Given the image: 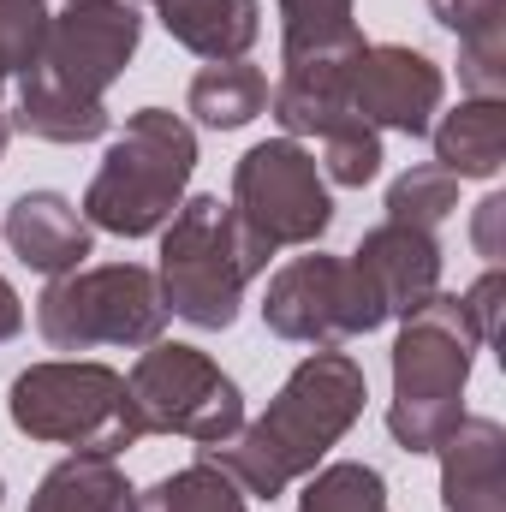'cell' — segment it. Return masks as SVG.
Wrapping results in <instances>:
<instances>
[{
	"label": "cell",
	"mask_w": 506,
	"mask_h": 512,
	"mask_svg": "<svg viewBox=\"0 0 506 512\" xmlns=\"http://www.w3.org/2000/svg\"><path fill=\"white\" fill-rule=\"evenodd\" d=\"M370 382L358 370V358L316 346L268 399V411L256 423H239V435L203 447V465H215L221 477L239 483V495L274 501L292 483H304L340 441L346 429L364 417Z\"/></svg>",
	"instance_id": "1"
},
{
	"label": "cell",
	"mask_w": 506,
	"mask_h": 512,
	"mask_svg": "<svg viewBox=\"0 0 506 512\" xmlns=\"http://www.w3.org/2000/svg\"><path fill=\"white\" fill-rule=\"evenodd\" d=\"M477 346L483 340H477L459 292H435L429 304H417L411 316H399L387 429H393V441L405 453H435L459 429Z\"/></svg>",
	"instance_id": "2"
},
{
	"label": "cell",
	"mask_w": 506,
	"mask_h": 512,
	"mask_svg": "<svg viewBox=\"0 0 506 512\" xmlns=\"http://www.w3.org/2000/svg\"><path fill=\"white\" fill-rule=\"evenodd\" d=\"M268 268V251L233 221L221 197H185L161 227L155 286L161 304L191 328H233L245 286Z\"/></svg>",
	"instance_id": "3"
},
{
	"label": "cell",
	"mask_w": 506,
	"mask_h": 512,
	"mask_svg": "<svg viewBox=\"0 0 506 512\" xmlns=\"http://www.w3.org/2000/svg\"><path fill=\"white\" fill-rule=\"evenodd\" d=\"M191 173H197V131L167 108H137L84 191V221L120 239H149L185 203Z\"/></svg>",
	"instance_id": "4"
},
{
	"label": "cell",
	"mask_w": 506,
	"mask_h": 512,
	"mask_svg": "<svg viewBox=\"0 0 506 512\" xmlns=\"http://www.w3.org/2000/svg\"><path fill=\"white\" fill-rule=\"evenodd\" d=\"M6 417L18 435L48 441V447H72V453H102L120 459L137 447V417H131L126 376L90 358H48L12 376L6 393Z\"/></svg>",
	"instance_id": "5"
},
{
	"label": "cell",
	"mask_w": 506,
	"mask_h": 512,
	"mask_svg": "<svg viewBox=\"0 0 506 512\" xmlns=\"http://www.w3.org/2000/svg\"><path fill=\"white\" fill-rule=\"evenodd\" d=\"M36 328L54 352H96V346H155L167 328V304L155 268L143 262H102L72 268L42 286Z\"/></svg>",
	"instance_id": "6"
},
{
	"label": "cell",
	"mask_w": 506,
	"mask_h": 512,
	"mask_svg": "<svg viewBox=\"0 0 506 512\" xmlns=\"http://www.w3.org/2000/svg\"><path fill=\"white\" fill-rule=\"evenodd\" d=\"M126 393H131L137 435H185L197 447H215V441L239 435V423H245L239 382L209 352L179 346V340L143 346V358L126 376Z\"/></svg>",
	"instance_id": "7"
},
{
	"label": "cell",
	"mask_w": 506,
	"mask_h": 512,
	"mask_svg": "<svg viewBox=\"0 0 506 512\" xmlns=\"http://www.w3.org/2000/svg\"><path fill=\"white\" fill-rule=\"evenodd\" d=\"M227 209L268 256L316 245L334 227L328 179H322L316 155L292 137H268V143L245 149V161L233 167V203Z\"/></svg>",
	"instance_id": "8"
},
{
	"label": "cell",
	"mask_w": 506,
	"mask_h": 512,
	"mask_svg": "<svg viewBox=\"0 0 506 512\" xmlns=\"http://www.w3.org/2000/svg\"><path fill=\"white\" fill-rule=\"evenodd\" d=\"M262 322L268 334L292 340V346H346L358 334H376L381 298L370 280L352 268V256H292L262 298Z\"/></svg>",
	"instance_id": "9"
},
{
	"label": "cell",
	"mask_w": 506,
	"mask_h": 512,
	"mask_svg": "<svg viewBox=\"0 0 506 512\" xmlns=\"http://www.w3.org/2000/svg\"><path fill=\"white\" fill-rule=\"evenodd\" d=\"M143 42V18L137 6H72L48 18L42 54H36V78H48L66 96L84 102H108V90L126 78L131 54Z\"/></svg>",
	"instance_id": "10"
},
{
	"label": "cell",
	"mask_w": 506,
	"mask_h": 512,
	"mask_svg": "<svg viewBox=\"0 0 506 512\" xmlns=\"http://www.w3.org/2000/svg\"><path fill=\"white\" fill-rule=\"evenodd\" d=\"M352 114L376 131H405V137H423L441 114V96H447V78L441 66L423 54V48H405V42H370L352 66Z\"/></svg>",
	"instance_id": "11"
},
{
	"label": "cell",
	"mask_w": 506,
	"mask_h": 512,
	"mask_svg": "<svg viewBox=\"0 0 506 512\" xmlns=\"http://www.w3.org/2000/svg\"><path fill=\"white\" fill-rule=\"evenodd\" d=\"M352 268L370 280L381 298V316H411L417 304H429L441 292V239L429 227H405V221H381L358 239Z\"/></svg>",
	"instance_id": "12"
},
{
	"label": "cell",
	"mask_w": 506,
	"mask_h": 512,
	"mask_svg": "<svg viewBox=\"0 0 506 512\" xmlns=\"http://www.w3.org/2000/svg\"><path fill=\"white\" fill-rule=\"evenodd\" d=\"M0 239L12 245V256H18L24 268L60 280V274H72V268H84V256H90V221H84V209H78L72 197H60V191H24V197L6 209V221H0Z\"/></svg>",
	"instance_id": "13"
},
{
	"label": "cell",
	"mask_w": 506,
	"mask_h": 512,
	"mask_svg": "<svg viewBox=\"0 0 506 512\" xmlns=\"http://www.w3.org/2000/svg\"><path fill=\"white\" fill-rule=\"evenodd\" d=\"M435 453L447 512H506V429L495 417H459Z\"/></svg>",
	"instance_id": "14"
},
{
	"label": "cell",
	"mask_w": 506,
	"mask_h": 512,
	"mask_svg": "<svg viewBox=\"0 0 506 512\" xmlns=\"http://www.w3.org/2000/svg\"><path fill=\"white\" fill-rule=\"evenodd\" d=\"M161 30L191 48L197 60H245L262 36V6L256 0H155Z\"/></svg>",
	"instance_id": "15"
},
{
	"label": "cell",
	"mask_w": 506,
	"mask_h": 512,
	"mask_svg": "<svg viewBox=\"0 0 506 512\" xmlns=\"http://www.w3.org/2000/svg\"><path fill=\"white\" fill-rule=\"evenodd\" d=\"M506 161V96H465L435 126V167L453 179H495Z\"/></svg>",
	"instance_id": "16"
},
{
	"label": "cell",
	"mask_w": 506,
	"mask_h": 512,
	"mask_svg": "<svg viewBox=\"0 0 506 512\" xmlns=\"http://www.w3.org/2000/svg\"><path fill=\"white\" fill-rule=\"evenodd\" d=\"M137 489L126 483V471L102 453H66L30 495L24 512H131Z\"/></svg>",
	"instance_id": "17"
},
{
	"label": "cell",
	"mask_w": 506,
	"mask_h": 512,
	"mask_svg": "<svg viewBox=\"0 0 506 512\" xmlns=\"http://www.w3.org/2000/svg\"><path fill=\"white\" fill-rule=\"evenodd\" d=\"M191 114L209 131H239L256 114H268V72L251 60H215L191 78Z\"/></svg>",
	"instance_id": "18"
},
{
	"label": "cell",
	"mask_w": 506,
	"mask_h": 512,
	"mask_svg": "<svg viewBox=\"0 0 506 512\" xmlns=\"http://www.w3.org/2000/svg\"><path fill=\"white\" fill-rule=\"evenodd\" d=\"M12 126L30 131V137H42V143H96L102 131L114 126V114H108V102H84V96H66V90H54L48 78L24 72Z\"/></svg>",
	"instance_id": "19"
},
{
	"label": "cell",
	"mask_w": 506,
	"mask_h": 512,
	"mask_svg": "<svg viewBox=\"0 0 506 512\" xmlns=\"http://www.w3.org/2000/svg\"><path fill=\"white\" fill-rule=\"evenodd\" d=\"M131 512H251L245 507V495H239V483L233 477H221L215 465H185V471H173V477H161L155 489H143Z\"/></svg>",
	"instance_id": "20"
},
{
	"label": "cell",
	"mask_w": 506,
	"mask_h": 512,
	"mask_svg": "<svg viewBox=\"0 0 506 512\" xmlns=\"http://www.w3.org/2000/svg\"><path fill=\"white\" fill-rule=\"evenodd\" d=\"M298 512H393L387 507V483H381L376 465L364 459H340V465H316Z\"/></svg>",
	"instance_id": "21"
},
{
	"label": "cell",
	"mask_w": 506,
	"mask_h": 512,
	"mask_svg": "<svg viewBox=\"0 0 506 512\" xmlns=\"http://www.w3.org/2000/svg\"><path fill=\"white\" fill-rule=\"evenodd\" d=\"M316 149H322V179L328 185H346V191H364L370 179L381 173V131L376 126H364L358 114H346V120H334V126L316 137Z\"/></svg>",
	"instance_id": "22"
},
{
	"label": "cell",
	"mask_w": 506,
	"mask_h": 512,
	"mask_svg": "<svg viewBox=\"0 0 506 512\" xmlns=\"http://www.w3.org/2000/svg\"><path fill=\"white\" fill-rule=\"evenodd\" d=\"M459 209V179L447 167H411L387 185V221H405V227H441L447 215Z\"/></svg>",
	"instance_id": "23"
},
{
	"label": "cell",
	"mask_w": 506,
	"mask_h": 512,
	"mask_svg": "<svg viewBox=\"0 0 506 512\" xmlns=\"http://www.w3.org/2000/svg\"><path fill=\"white\" fill-rule=\"evenodd\" d=\"M48 18L54 12L42 0H0V78H24L36 66Z\"/></svg>",
	"instance_id": "24"
},
{
	"label": "cell",
	"mask_w": 506,
	"mask_h": 512,
	"mask_svg": "<svg viewBox=\"0 0 506 512\" xmlns=\"http://www.w3.org/2000/svg\"><path fill=\"white\" fill-rule=\"evenodd\" d=\"M459 78L471 96H506V24L459 42Z\"/></svg>",
	"instance_id": "25"
},
{
	"label": "cell",
	"mask_w": 506,
	"mask_h": 512,
	"mask_svg": "<svg viewBox=\"0 0 506 512\" xmlns=\"http://www.w3.org/2000/svg\"><path fill=\"white\" fill-rule=\"evenodd\" d=\"M501 298H506V274H501V268H489V274H483V280L459 298L483 346H495V340H501Z\"/></svg>",
	"instance_id": "26"
},
{
	"label": "cell",
	"mask_w": 506,
	"mask_h": 512,
	"mask_svg": "<svg viewBox=\"0 0 506 512\" xmlns=\"http://www.w3.org/2000/svg\"><path fill=\"white\" fill-rule=\"evenodd\" d=\"M435 6V18L465 42V36H477V30H495L506 24V0H429Z\"/></svg>",
	"instance_id": "27"
},
{
	"label": "cell",
	"mask_w": 506,
	"mask_h": 512,
	"mask_svg": "<svg viewBox=\"0 0 506 512\" xmlns=\"http://www.w3.org/2000/svg\"><path fill=\"white\" fill-rule=\"evenodd\" d=\"M471 239H477V251L489 256V268H501V256H506V197L501 191H489V197L477 203Z\"/></svg>",
	"instance_id": "28"
},
{
	"label": "cell",
	"mask_w": 506,
	"mask_h": 512,
	"mask_svg": "<svg viewBox=\"0 0 506 512\" xmlns=\"http://www.w3.org/2000/svg\"><path fill=\"white\" fill-rule=\"evenodd\" d=\"M18 328H24V304H18V292L6 286V274H0V346H6Z\"/></svg>",
	"instance_id": "29"
},
{
	"label": "cell",
	"mask_w": 506,
	"mask_h": 512,
	"mask_svg": "<svg viewBox=\"0 0 506 512\" xmlns=\"http://www.w3.org/2000/svg\"><path fill=\"white\" fill-rule=\"evenodd\" d=\"M6 137H12V120H6V78H0V155H6Z\"/></svg>",
	"instance_id": "30"
},
{
	"label": "cell",
	"mask_w": 506,
	"mask_h": 512,
	"mask_svg": "<svg viewBox=\"0 0 506 512\" xmlns=\"http://www.w3.org/2000/svg\"><path fill=\"white\" fill-rule=\"evenodd\" d=\"M72 6H137V0H72Z\"/></svg>",
	"instance_id": "31"
},
{
	"label": "cell",
	"mask_w": 506,
	"mask_h": 512,
	"mask_svg": "<svg viewBox=\"0 0 506 512\" xmlns=\"http://www.w3.org/2000/svg\"><path fill=\"white\" fill-rule=\"evenodd\" d=\"M0 501H6V483H0Z\"/></svg>",
	"instance_id": "32"
}]
</instances>
